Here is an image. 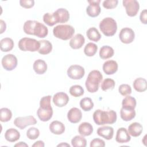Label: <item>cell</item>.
<instances>
[{
    "instance_id": "6da1fadb",
    "label": "cell",
    "mask_w": 147,
    "mask_h": 147,
    "mask_svg": "<svg viewBox=\"0 0 147 147\" xmlns=\"http://www.w3.org/2000/svg\"><path fill=\"white\" fill-rule=\"evenodd\" d=\"M24 32L29 35H34L39 38L45 37L48 33V29L43 24L34 20H28L24 25Z\"/></svg>"
},
{
    "instance_id": "7a4b0ae2",
    "label": "cell",
    "mask_w": 147,
    "mask_h": 147,
    "mask_svg": "<svg viewBox=\"0 0 147 147\" xmlns=\"http://www.w3.org/2000/svg\"><path fill=\"white\" fill-rule=\"evenodd\" d=\"M117 113L114 110L103 111L98 109L93 114L94 122L98 125L113 124L117 121Z\"/></svg>"
},
{
    "instance_id": "3957f363",
    "label": "cell",
    "mask_w": 147,
    "mask_h": 147,
    "mask_svg": "<svg viewBox=\"0 0 147 147\" xmlns=\"http://www.w3.org/2000/svg\"><path fill=\"white\" fill-rule=\"evenodd\" d=\"M51 95L45 96L40 100V107L37 111V115L41 121H48L52 117L53 109L51 106Z\"/></svg>"
},
{
    "instance_id": "277c9868",
    "label": "cell",
    "mask_w": 147,
    "mask_h": 147,
    "mask_svg": "<svg viewBox=\"0 0 147 147\" xmlns=\"http://www.w3.org/2000/svg\"><path fill=\"white\" fill-rule=\"evenodd\" d=\"M103 79V76L98 70H92L88 75L85 85L87 91L91 93L96 92L99 89V84Z\"/></svg>"
},
{
    "instance_id": "5b68a950",
    "label": "cell",
    "mask_w": 147,
    "mask_h": 147,
    "mask_svg": "<svg viewBox=\"0 0 147 147\" xmlns=\"http://www.w3.org/2000/svg\"><path fill=\"white\" fill-rule=\"evenodd\" d=\"M74 33V28L69 25H59L53 29L55 37L63 40H67L72 38Z\"/></svg>"
},
{
    "instance_id": "8992f818",
    "label": "cell",
    "mask_w": 147,
    "mask_h": 147,
    "mask_svg": "<svg viewBox=\"0 0 147 147\" xmlns=\"http://www.w3.org/2000/svg\"><path fill=\"white\" fill-rule=\"evenodd\" d=\"M99 28L105 36H113L117 30V24L113 18L106 17L100 22Z\"/></svg>"
},
{
    "instance_id": "52a82bcc",
    "label": "cell",
    "mask_w": 147,
    "mask_h": 147,
    "mask_svg": "<svg viewBox=\"0 0 147 147\" xmlns=\"http://www.w3.org/2000/svg\"><path fill=\"white\" fill-rule=\"evenodd\" d=\"M18 45L20 49L22 51L36 52L40 49V44L39 41H37L36 39L24 37L19 40Z\"/></svg>"
},
{
    "instance_id": "ba28073f",
    "label": "cell",
    "mask_w": 147,
    "mask_h": 147,
    "mask_svg": "<svg viewBox=\"0 0 147 147\" xmlns=\"http://www.w3.org/2000/svg\"><path fill=\"white\" fill-rule=\"evenodd\" d=\"M37 123V120L32 115L26 117H19L15 118L14 124L20 129H24L26 126Z\"/></svg>"
},
{
    "instance_id": "9c48e42d",
    "label": "cell",
    "mask_w": 147,
    "mask_h": 147,
    "mask_svg": "<svg viewBox=\"0 0 147 147\" xmlns=\"http://www.w3.org/2000/svg\"><path fill=\"white\" fill-rule=\"evenodd\" d=\"M123 6L126 9V12L128 16H136L139 10L140 5L136 0H123L122 1Z\"/></svg>"
},
{
    "instance_id": "30bf717a",
    "label": "cell",
    "mask_w": 147,
    "mask_h": 147,
    "mask_svg": "<svg viewBox=\"0 0 147 147\" xmlns=\"http://www.w3.org/2000/svg\"><path fill=\"white\" fill-rule=\"evenodd\" d=\"M1 63L5 69L10 71L16 68L18 61L16 56L13 54H7L2 57Z\"/></svg>"
},
{
    "instance_id": "8fae6325",
    "label": "cell",
    "mask_w": 147,
    "mask_h": 147,
    "mask_svg": "<svg viewBox=\"0 0 147 147\" xmlns=\"http://www.w3.org/2000/svg\"><path fill=\"white\" fill-rule=\"evenodd\" d=\"M85 74L84 69L79 65H72L67 69V75L71 79H82Z\"/></svg>"
},
{
    "instance_id": "7c38bea8",
    "label": "cell",
    "mask_w": 147,
    "mask_h": 147,
    "mask_svg": "<svg viewBox=\"0 0 147 147\" xmlns=\"http://www.w3.org/2000/svg\"><path fill=\"white\" fill-rule=\"evenodd\" d=\"M121 41L124 44H130L133 41L135 38V34L133 30L129 28L122 29L119 34Z\"/></svg>"
},
{
    "instance_id": "4fadbf2b",
    "label": "cell",
    "mask_w": 147,
    "mask_h": 147,
    "mask_svg": "<svg viewBox=\"0 0 147 147\" xmlns=\"http://www.w3.org/2000/svg\"><path fill=\"white\" fill-rule=\"evenodd\" d=\"M90 4L86 9L87 14L91 17H95L99 16L101 9L99 6L100 0H90L87 1Z\"/></svg>"
},
{
    "instance_id": "5bb4252c",
    "label": "cell",
    "mask_w": 147,
    "mask_h": 147,
    "mask_svg": "<svg viewBox=\"0 0 147 147\" xmlns=\"http://www.w3.org/2000/svg\"><path fill=\"white\" fill-rule=\"evenodd\" d=\"M69 101V96L63 92H60L55 94L53 97V102L59 107H62L67 105Z\"/></svg>"
},
{
    "instance_id": "9a60e30c",
    "label": "cell",
    "mask_w": 147,
    "mask_h": 147,
    "mask_svg": "<svg viewBox=\"0 0 147 147\" xmlns=\"http://www.w3.org/2000/svg\"><path fill=\"white\" fill-rule=\"evenodd\" d=\"M68 121L72 123H76L80 122L82 118V113L80 109L76 107L71 108L67 113Z\"/></svg>"
},
{
    "instance_id": "2e32d148",
    "label": "cell",
    "mask_w": 147,
    "mask_h": 147,
    "mask_svg": "<svg viewBox=\"0 0 147 147\" xmlns=\"http://www.w3.org/2000/svg\"><path fill=\"white\" fill-rule=\"evenodd\" d=\"M131 137L127 130L125 127H120L118 129L115 136V141L120 144L126 143L130 141Z\"/></svg>"
},
{
    "instance_id": "e0dca14e",
    "label": "cell",
    "mask_w": 147,
    "mask_h": 147,
    "mask_svg": "<svg viewBox=\"0 0 147 147\" xmlns=\"http://www.w3.org/2000/svg\"><path fill=\"white\" fill-rule=\"evenodd\" d=\"M117 63L112 60L105 61L103 64V70L106 75H113L118 70Z\"/></svg>"
},
{
    "instance_id": "ac0fdd59",
    "label": "cell",
    "mask_w": 147,
    "mask_h": 147,
    "mask_svg": "<svg viewBox=\"0 0 147 147\" xmlns=\"http://www.w3.org/2000/svg\"><path fill=\"white\" fill-rule=\"evenodd\" d=\"M97 134L98 136L104 138L107 140L112 139L114 135V129L112 127L109 126H105L100 127L97 130Z\"/></svg>"
},
{
    "instance_id": "d6986e66",
    "label": "cell",
    "mask_w": 147,
    "mask_h": 147,
    "mask_svg": "<svg viewBox=\"0 0 147 147\" xmlns=\"http://www.w3.org/2000/svg\"><path fill=\"white\" fill-rule=\"evenodd\" d=\"M85 42V38L81 34H77L72 37L69 41V46L74 49H80Z\"/></svg>"
},
{
    "instance_id": "ffe728a7",
    "label": "cell",
    "mask_w": 147,
    "mask_h": 147,
    "mask_svg": "<svg viewBox=\"0 0 147 147\" xmlns=\"http://www.w3.org/2000/svg\"><path fill=\"white\" fill-rule=\"evenodd\" d=\"M49 130L53 134L60 135L64 132L65 126L59 121H53L49 125Z\"/></svg>"
},
{
    "instance_id": "44dd1931",
    "label": "cell",
    "mask_w": 147,
    "mask_h": 147,
    "mask_svg": "<svg viewBox=\"0 0 147 147\" xmlns=\"http://www.w3.org/2000/svg\"><path fill=\"white\" fill-rule=\"evenodd\" d=\"M34 72L38 75L44 74L47 70V64L46 62L41 59L36 60L33 65Z\"/></svg>"
},
{
    "instance_id": "7402d4cb",
    "label": "cell",
    "mask_w": 147,
    "mask_h": 147,
    "mask_svg": "<svg viewBox=\"0 0 147 147\" xmlns=\"http://www.w3.org/2000/svg\"><path fill=\"white\" fill-rule=\"evenodd\" d=\"M43 21L47 25L50 26H53L54 25L59 23V17L56 11L52 14L49 13H45L43 16Z\"/></svg>"
},
{
    "instance_id": "603a6c76",
    "label": "cell",
    "mask_w": 147,
    "mask_h": 147,
    "mask_svg": "<svg viewBox=\"0 0 147 147\" xmlns=\"http://www.w3.org/2000/svg\"><path fill=\"white\" fill-rule=\"evenodd\" d=\"M143 130L142 126L138 122H133L131 123L128 127V133L133 137L140 136Z\"/></svg>"
},
{
    "instance_id": "cb8c5ba5",
    "label": "cell",
    "mask_w": 147,
    "mask_h": 147,
    "mask_svg": "<svg viewBox=\"0 0 147 147\" xmlns=\"http://www.w3.org/2000/svg\"><path fill=\"white\" fill-rule=\"evenodd\" d=\"M20 132L14 128H10L7 129L5 133V139L10 142L17 141L20 139Z\"/></svg>"
},
{
    "instance_id": "d4e9b609",
    "label": "cell",
    "mask_w": 147,
    "mask_h": 147,
    "mask_svg": "<svg viewBox=\"0 0 147 147\" xmlns=\"http://www.w3.org/2000/svg\"><path fill=\"white\" fill-rule=\"evenodd\" d=\"M133 86L136 91L139 92H144L147 89V82L144 78H138L134 80Z\"/></svg>"
},
{
    "instance_id": "484cf974",
    "label": "cell",
    "mask_w": 147,
    "mask_h": 147,
    "mask_svg": "<svg viewBox=\"0 0 147 147\" xmlns=\"http://www.w3.org/2000/svg\"><path fill=\"white\" fill-rule=\"evenodd\" d=\"M121 118L125 121H129L132 120L136 116V111L134 109L122 107L120 110Z\"/></svg>"
},
{
    "instance_id": "4316f807",
    "label": "cell",
    "mask_w": 147,
    "mask_h": 147,
    "mask_svg": "<svg viewBox=\"0 0 147 147\" xmlns=\"http://www.w3.org/2000/svg\"><path fill=\"white\" fill-rule=\"evenodd\" d=\"M78 131L83 136H88L93 132V127L88 122H83L78 127Z\"/></svg>"
},
{
    "instance_id": "83f0119b",
    "label": "cell",
    "mask_w": 147,
    "mask_h": 147,
    "mask_svg": "<svg viewBox=\"0 0 147 147\" xmlns=\"http://www.w3.org/2000/svg\"><path fill=\"white\" fill-rule=\"evenodd\" d=\"M40 44V49L38 52L41 55L49 54L52 50V45L50 41L46 40H42L39 41Z\"/></svg>"
},
{
    "instance_id": "f1b7e54d",
    "label": "cell",
    "mask_w": 147,
    "mask_h": 147,
    "mask_svg": "<svg viewBox=\"0 0 147 147\" xmlns=\"http://www.w3.org/2000/svg\"><path fill=\"white\" fill-rule=\"evenodd\" d=\"M0 47L2 52L10 51L14 47V41L9 37L3 38L0 41Z\"/></svg>"
},
{
    "instance_id": "f546056e",
    "label": "cell",
    "mask_w": 147,
    "mask_h": 147,
    "mask_svg": "<svg viewBox=\"0 0 147 147\" xmlns=\"http://www.w3.org/2000/svg\"><path fill=\"white\" fill-rule=\"evenodd\" d=\"M114 53V49L112 47L108 45L102 47L99 51V56L102 59H107L111 57Z\"/></svg>"
},
{
    "instance_id": "4dcf8cb0",
    "label": "cell",
    "mask_w": 147,
    "mask_h": 147,
    "mask_svg": "<svg viewBox=\"0 0 147 147\" xmlns=\"http://www.w3.org/2000/svg\"><path fill=\"white\" fill-rule=\"evenodd\" d=\"M86 35L90 40L95 42H98L101 38L100 33L95 27H92L88 29L86 32Z\"/></svg>"
},
{
    "instance_id": "1f68e13d",
    "label": "cell",
    "mask_w": 147,
    "mask_h": 147,
    "mask_svg": "<svg viewBox=\"0 0 147 147\" xmlns=\"http://www.w3.org/2000/svg\"><path fill=\"white\" fill-rule=\"evenodd\" d=\"M122 105L123 108L134 109L136 107V100L134 97L127 95L122 100Z\"/></svg>"
},
{
    "instance_id": "d6a6232c",
    "label": "cell",
    "mask_w": 147,
    "mask_h": 147,
    "mask_svg": "<svg viewBox=\"0 0 147 147\" xmlns=\"http://www.w3.org/2000/svg\"><path fill=\"white\" fill-rule=\"evenodd\" d=\"M80 106L84 111H88L94 107V103L90 98L86 97L80 100Z\"/></svg>"
},
{
    "instance_id": "836d02e7",
    "label": "cell",
    "mask_w": 147,
    "mask_h": 147,
    "mask_svg": "<svg viewBox=\"0 0 147 147\" xmlns=\"http://www.w3.org/2000/svg\"><path fill=\"white\" fill-rule=\"evenodd\" d=\"M55 11L59 17V23H65L69 20V13L67 9L64 8H59Z\"/></svg>"
},
{
    "instance_id": "e575fe53",
    "label": "cell",
    "mask_w": 147,
    "mask_h": 147,
    "mask_svg": "<svg viewBox=\"0 0 147 147\" xmlns=\"http://www.w3.org/2000/svg\"><path fill=\"white\" fill-rule=\"evenodd\" d=\"M71 144L74 147H86L87 141L81 136H76L71 140Z\"/></svg>"
},
{
    "instance_id": "d590c367",
    "label": "cell",
    "mask_w": 147,
    "mask_h": 147,
    "mask_svg": "<svg viewBox=\"0 0 147 147\" xmlns=\"http://www.w3.org/2000/svg\"><path fill=\"white\" fill-rule=\"evenodd\" d=\"M98 50V46L92 42L88 43L84 48V54L89 57L93 56L95 55Z\"/></svg>"
},
{
    "instance_id": "8d00e7d4",
    "label": "cell",
    "mask_w": 147,
    "mask_h": 147,
    "mask_svg": "<svg viewBox=\"0 0 147 147\" xmlns=\"http://www.w3.org/2000/svg\"><path fill=\"white\" fill-rule=\"evenodd\" d=\"M12 113L11 110L6 107H3L0 109V120L1 122H6L11 119Z\"/></svg>"
},
{
    "instance_id": "74e56055",
    "label": "cell",
    "mask_w": 147,
    "mask_h": 147,
    "mask_svg": "<svg viewBox=\"0 0 147 147\" xmlns=\"http://www.w3.org/2000/svg\"><path fill=\"white\" fill-rule=\"evenodd\" d=\"M69 94L74 97H79L84 94V89L80 85L72 86L69 90Z\"/></svg>"
},
{
    "instance_id": "f35d334b",
    "label": "cell",
    "mask_w": 147,
    "mask_h": 147,
    "mask_svg": "<svg viewBox=\"0 0 147 147\" xmlns=\"http://www.w3.org/2000/svg\"><path fill=\"white\" fill-rule=\"evenodd\" d=\"M115 85V81L110 78L105 79L101 84V89L105 91L108 90H113Z\"/></svg>"
},
{
    "instance_id": "ab89813d",
    "label": "cell",
    "mask_w": 147,
    "mask_h": 147,
    "mask_svg": "<svg viewBox=\"0 0 147 147\" xmlns=\"http://www.w3.org/2000/svg\"><path fill=\"white\" fill-rule=\"evenodd\" d=\"M40 136L39 130L34 127H30L26 131V136L30 140H36Z\"/></svg>"
},
{
    "instance_id": "60d3db41",
    "label": "cell",
    "mask_w": 147,
    "mask_h": 147,
    "mask_svg": "<svg viewBox=\"0 0 147 147\" xmlns=\"http://www.w3.org/2000/svg\"><path fill=\"white\" fill-rule=\"evenodd\" d=\"M119 92L123 96H127L131 93V88L127 84H122L118 88Z\"/></svg>"
},
{
    "instance_id": "b9f144b4",
    "label": "cell",
    "mask_w": 147,
    "mask_h": 147,
    "mask_svg": "<svg viewBox=\"0 0 147 147\" xmlns=\"http://www.w3.org/2000/svg\"><path fill=\"white\" fill-rule=\"evenodd\" d=\"M118 0H106L103 2V6L107 9H112L117 7Z\"/></svg>"
},
{
    "instance_id": "7bdbcfd3",
    "label": "cell",
    "mask_w": 147,
    "mask_h": 147,
    "mask_svg": "<svg viewBox=\"0 0 147 147\" xmlns=\"http://www.w3.org/2000/svg\"><path fill=\"white\" fill-rule=\"evenodd\" d=\"M20 4L24 8L29 9L34 6V1L33 0H21Z\"/></svg>"
},
{
    "instance_id": "ee69618b",
    "label": "cell",
    "mask_w": 147,
    "mask_h": 147,
    "mask_svg": "<svg viewBox=\"0 0 147 147\" xmlns=\"http://www.w3.org/2000/svg\"><path fill=\"white\" fill-rule=\"evenodd\" d=\"M90 146V147H94V146L104 147L105 146V142L103 140L100 138H95L91 141Z\"/></svg>"
},
{
    "instance_id": "f6af8a7d",
    "label": "cell",
    "mask_w": 147,
    "mask_h": 147,
    "mask_svg": "<svg viewBox=\"0 0 147 147\" xmlns=\"http://www.w3.org/2000/svg\"><path fill=\"white\" fill-rule=\"evenodd\" d=\"M140 19L141 22L144 24H147V10L146 9L143 10L140 16Z\"/></svg>"
},
{
    "instance_id": "bcb514c9",
    "label": "cell",
    "mask_w": 147,
    "mask_h": 147,
    "mask_svg": "<svg viewBox=\"0 0 147 147\" xmlns=\"http://www.w3.org/2000/svg\"><path fill=\"white\" fill-rule=\"evenodd\" d=\"M0 24H1V32H0V33L2 34L5 31V30L6 29V25L5 22L3 21L2 20H0Z\"/></svg>"
},
{
    "instance_id": "7dc6e473",
    "label": "cell",
    "mask_w": 147,
    "mask_h": 147,
    "mask_svg": "<svg viewBox=\"0 0 147 147\" xmlns=\"http://www.w3.org/2000/svg\"><path fill=\"white\" fill-rule=\"evenodd\" d=\"M44 143L42 141H36L34 144L32 145V146H38V147H44Z\"/></svg>"
},
{
    "instance_id": "c3c4849f",
    "label": "cell",
    "mask_w": 147,
    "mask_h": 147,
    "mask_svg": "<svg viewBox=\"0 0 147 147\" xmlns=\"http://www.w3.org/2000/svg\"><path fill=\"white\" fill-rule=\"evenodd\" d=\"M14 146H21V147H24V146H25V147H28V144H26L25 142H18V143H17V144H16L15 145H14Z\"/></svg>"
},
{
    "instance_id": "681fc988",
    "label": "cell",
    "mask_w": 147,
    "mask_h": 147,
    "mask_svg": "<svg viewBox=\"0 0 147 147\" xmlns=\"http://www.w3.org/2000/svg\"><path fill=\"white\" fill-rule=\"evenodd\" d=\"M70 146V145L67 143H61V144H60L59 145H57V146Z\"/></svg>"
},
{
    "instance_id": "f907efd6",
    "label": "cell",
    "mask_w": 147,
    "mask_h": 147,
    "mask_svg": "<svg viewBox=\"0 0 147 147\" xmlns=\"http://www.w3.org/2000/svg\"><path fill=\"white\" fill-rule=\"evenodd\" d=\"M146 135H145V136H144V140H145V138H146ZM142 141H143V142H144V143L146 142V141H144V140H142Z\"/></svg>"
}]
</instances>
